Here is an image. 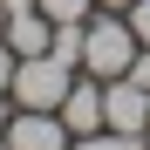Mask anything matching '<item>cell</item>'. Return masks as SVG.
<instances>
[{
	"label": "cell",
	"mask_w": 150,
	"mask_h": 150,
	"mask_svg": "<svg viewBox=\"0 0 150 150\" xmlns=\"http://www.w3.org/2000/svg\"><path fill=\"white\" fill-rule=\"evenodd\" d=\"M137 34H130V14H109V7H96L82 21V75H96V82H116V75H130L137 62Z\"/></svg>",
	"instance_id": "obj_1"
},
{
	"label": "cell",
	"mask_w": 150,
	"mask_h": 150,
	"mask_svg": "<svg viewBox=\"0 0 150 150\" xmlns=\"http://www.w3.org/2000/svg\"><path fill=\"white\" fill-rule=\"evenodd\" d=\"M75 62H62L55 48H48V55H21L14 62V109H62V96H68V82H75Z\"/></svg>",
	"instance_id": "obj_2"
},
{
	"label": "cell",
	"mask_w": 150,
	"mask_h": 150,
	"mask_svg": "<svg viewBox=\"0 0 150 150\" xmlns=\"http://www.w3.org/2000/svg\"><path fill=\"white\" fill-rule=\"evenodd\" d=\"M103 130L116 137H150V89H137L130 75H116V82H103Z\"/></svg>",
	"instance_id": "obj_3"
},
{
	"label": "cell",
	"mask_w": 150,
	"mask_h": 150,
	"mask_svg": "<svg viewBox=\"0 0 150 150\" xmlns=\"http://www.w3.org/2000/svg\"><path fill=\"white\" fill-rule=\"evenodd\" d=\"M0 143H7V150H68V130H62L55 109H14Z\"/></svg>",
	"instance_id": "obj_4"
},
{
	"label": "cell",
	"mask_w": 150,
	"mask_h": 150,
	"mask_svg": "<svg viewBox=\"0 0 150 150\" xmlns=\"http://www.w3.org/2000/svg\"><path fill=\"white\" fill-rule=\"evenodd\" d=\"M55 116H62V130H68V137H89V130H103V82H96V75H75Z\"/></svg>",
	"instance_id": "obj_5"
},
{
	"label": "cell",
	"mask_w": 150,
	"mask_h": 150,
	"mask_svg": "<svg viewBox=\"0 0 150 150\" xmlns=\"http://www.w3.org/2000/svg\"><path fill=\"white\" fill-rule=\"evenodd\" d=\"M14 48V55H48V41H55V21H48L41 7H14L7 14V34H0Z\"/></svg>",
	"instance_id": "obj_6"
},
{
	"label": "cell",
	"mask_w": 150,
	"mask_h": 150,
	"mask_svg": "<svg viewBox=\"0 0 150 150\" xmlns=\"http://www.w3.org/2000/svg\"><path fill=\"white\" fill-rule=\"evenodd\" d=\"M68 150H143L137 137H116V130H89V137H68Z\"/></svg>",
	"instance_id": "obj_7"
},
{
	"label": "cell",
	"mask_w": 150,
	"mask_h": 150,
	"mask_svg": "<svg viewBox=\"0 0 150 150\" xmlns=\"http://www.w3.org/2000/svg\"><path fill=\"white\" fill-rule=\"evenodd\" d=\"M34 7L62 28V21H89V14H96V0H34Z\"/></svg>",
	"instance_id": "obj_8"
},
{
	"label": "cell",
	"mask_w": 150,
	"mask_h": 150,
	"mask_svg": "<svg viewBox=\"0 0 150 150\" xmlns=\"http://www.w3.org/2000/svg\"><path fill=\"white\" fill-rule=\"evenodd\" d=\"M123 14H130V34L150 48V0H130V7H123Z\"/></svg>",
	"instance_id": "obj_9"
},
{
	"label": "cell",
	"mask_w": 150,
	"mask_h": 150,
	"mask_svg": "<svg viewBox=\"0 0 150 150\" xmlns=\"http://www.w3.org/2000/svg\"><path fill=\"white\" fill-rule=\"evenodd\" d=\"M14 62H21V55H14V48H7V41H0V96H7V89H14Z\"/></svg>",
	"instance_id": "obj_10"
},
{
	"label": "cell",
	"mask_w": 150,
	"mask_h": 150,
	"mask_svg": "<svg viewBox=\"0 0 150 150\" xmlns=\"http://www.w3.org/2000/svg\"><path fill=\"white\" fill-rule=\"evenodd\" d=\"M130 82H137V89H150V48H137V62H130Z\"/></svg>",
	"instance_id": "obj_11"
},
{
	"label": "cell",
	"mask_w": 150,
	"mask_h": 150,
	"mask_svg": "<svg viewBox=\"0 0 150 150\" xmlns=\"http://www.w3.org/2000/svg\"><path fill=\"white\" fill-rule=\"evenodd\" d=\"M7 116H14V96H0V137H7Z\"/></svg>",
	"instance_id": "obj_12"
},
{
	"label": "cell",
	"mask_w": 150,
	"mask_h": 150,
	"mask_svg": "<svg viewBox=\"0 0 150 150\" xmlns=\"http://www.w3.org/2000/svg\"><path fill=\"white\" fill-rule=\"evenodd\" d=\"M96 7H109V14H123V7H130V0H96Z\"/></svg>",
	"instance_id": "obj_13"
},
{
	"label": "cell",
	"mask_w": 150,
	"mask_h": 150,
	"mask_svg": "<svg viewBox=\"0 0 150 150\" xmlns=\"http://www.w3.org/2000/svg\"><path fill=\"white\" fill-rule=\"evenodd\" d=\"M0 7H7V14H14V7H34V0H0Z\"/></svg>",
	"instance_id": "obj_14"
},
{
	"label": "cell",
	"mask_w": 150,
	"mask_h": 150,
	"mask_svg": "<svg viewBox=\"0 0 150 150\" xmlns=\"http://www.w3.org/2000/svg\"><path fill=\"white\" fill-rule=\"evenodd\" d=\"M0 34H7V7H0Z\"/></svg>",
	"instance_id": "obj_15"
},
{
	"label": "cell",
	"mask_w": 150,
	"mask_h": 150,
	"mask_svg": "<svg viewBox=\"0 0 150 150\" xmlns=\"http://www.w3.org/2000/svg\"><path fill=\"white\" fill-rule=\"evenodd\" d=\"M143 150H150V137H143Z\"/></svg>",
	"instance_id": "obj_16"
},
{
	"label": "cell",
	"mask_w": 150,
	"mask_h": 150,
	"mask_svg": "<svg viewBox=\"0 0 150 150\" xmlns=\"http://www.w3.org/2000/svg\"><path fill=\"white\" fill-rule=\"evenodd\" d=\"M0 150H7V143H0Z\"/></svg>",
	"instance_id": "obj_17"
}]
</instances>
